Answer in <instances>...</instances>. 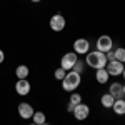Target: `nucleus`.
Returning <instances> with one entry per match:
<instances>
[{
	"label": "nucleus",
	"instance_id": "nucleus-1",
	"mask_svg": "<svg viewBox=\"0 0 125 125\" xmlns=\"http://www.w3.org/2000/svg\"><path fill=\"white\" fill-rule=\"evenodd\" d=\"M85 63L88 67L92 68H105L107 67V57L105 53H102V52H98V50H94V52H88L85 57Z\"/></svg>",
	"mask_w": 125,
	"mask_h": 125
},
{
	"label": "nucleus",
	"instance_id": "nucleus-2",
	"mask_svg": "<svg viewBox=\"0 0 125 125\" xmlns=\"http://www.w3.org/2000/svg\"><path fill=\"white\" fill-rule=\"evenodd\" d=\"M80 82H82L80 73L73 72V70H70V72H67V75H65L63 80H62V88H63L65 92H70V94H72L73 90H77V88H78Z\"/></svg>",
	"mask_w": 125,
	"mask_h": 125
},
{
	"label": "nucleus",
	"instance_id": "nucleus-3",
	"mask_svg": "<svg viewBox=\"0 0 125 125\" xmlns=\"http://www.w3.org/2000/svg\"><path fill=\"white\" fill-rule=\"evenodd\" d=\"M77 53L75 52H68V53H65L63 57H62V60H60V67L63 68L65 72H70L72 68H73V65L77 63Z\"/></svg>",
	"mask_w": 125,
	"mask_h": 125
},
{
	"label": "nucleus",
	"instance_id": "nucleus-4",
	"mask_svg": "<svg viewBox=\"0 0 125 125\" xmlns=\"http://www.w3.org/2000/svg\"><path fill=\"white\" fill-rule=\"evenodd\" d=\"M112 47H114L112 37H108V35H100V37L97 39V50H98V52L107 53L108 50H112Z\"/></svg>",
	"mask_w": 125,
	"mask_h": 125
},
{
	"label": "nucleus",
	"instance_id": "nucleus-5",
	"mask_svg": "<svg viewBox=\"0 0 125 125\" xmlns=\"http://www.w3.org/2000/svg\"><path fill=\"white\" fill-rule=\"evenodd\" d=\"M65 25H67V22H65L63 15L55 13V15L50 17V29L53 30V32H62V30L65 29Z\"/></svg>",
	"mask_w": 125,
	"mask_h": 125
},
{
	"label": "nucleus",
	"instance_id": "nucleus-6",
	"mask_svg": "<svg viewBox=\"0 0 125 125\" xmlns=\"http://www.w3.org/2000/svg\"><path fill=\"white\" fill-rule=\"evenodd\" d=\"M90 50V42L87 39H77L73 42V52L77 55H87Z\"/></svg>",
	"mask_w": 125,
	"mask_h": 125
},
{
	"label": "nucleus",
	"instance_id": "nucleus-7",
	"mask_svg": "<svg viewBox=\"0 0 125 125\" xmlns=\"http://www.w3.org/2000/svg\"><path fill=\"white\" fill-rule=\"evenodd\" d=\"M107 72H108V75H112V77H118V75H122V72H124V63L122 62H117V60H112V62H108L107 63Z\"/></svg>",
	"mask_w": 125,
	"mask_h": 125
},
{
	"label": "nucleus",
	"instance_id": "nucleus-8",
	"mask_svg": "<svg viewBox=\"0 0 125 125\" xmlns=\"http://www.w3.org/2000/svg\"><path fill=\"white\" fill-rule=\"evenodd\" d=\"M88 115H90V107L88 105H85V104H78V105H75L73 117H75L77 120H85Z\"/></svg>",
	"mask_w": 125,
	"mask_h": 125
},
{
	"label": "nucleus",
	"instance_id": "nucleus-9",
	"mask_svg": "<svg viewBox=\"0 0 125 125\" xmlns=\"http://www.w3.org/2000/svg\"><path fill=\"white\" fill-rule=\"evenodd\" d=\"M15 90L19 95H29L30 94V82L27 78H19L15 83Z\"/></svg>",
	"mask_w": 125,
	"mask_h": 125
},
{
	"label": "nucleus",
	"instance_id": "nucleus-10",
	"mask_svg": "<svg viewBox=\"0 0 125 125\" xmlns=\"http://www.w3.org/2000/svg\"><path fill=\"white\" fill-rule=\"evenodd\" d=\"M33 107L30 105V104H25V102H22V104H19V115L22 117V118H32V115H33Z\"/></svg>",
	"mask_w": 125,
	"mask_h": 125
},
{
	"label": "nucleus",
	"instance_id": "nucleus-11",
	"mask_svg": "<svg viewBox=\"0 0 125 125\" xmlns=\"http://www.w3.org/2000/svg\"><path fill=\"white\" fill-rule=\"evenodd\" d=\"M110 95L114 97V98H124L125 94H124V85L122 83H118V82H115V83H112L110 85V92H108Z\"/></svg>",
	"mask_w": 125,
	"mask_h": 125
},
{
	"label": "nucleus",
	"instance_id": "nucleus-12",
	"mask_svg": "<svg viewBox=\"0 0 125 125\" xmlns=\"http://www.w3.org/2000/svg\"><path fill=\"white\" fill-rule=\"evenodd\" d=\"M114 112H115L117 115H125V98H117L115 102H114Z\"/></svg>",
	"mask_w": 125,
	"mask_h": 125
},
{
	"label": "nucleus",
	"instance_id": "nucleus-13",
	"mask_svg": "<svg viewBox=\"0 0 125 125\" xmlns=\"http://www.w3.org/2000/svg\"><path fill=\"white\" fill-rule=\"evenodd\" d=\"M95 78H97V82H98V83H107V80L110 78V75H108L107 68H97Z\"/></svg>",
	"mask_w": 125,
	"mask_h": 125
},
{
	"label": "nucleus",
	"instance_id": "nucleus-14",
	"mask_svg": "<svg viewBox=\"0 0 125 125\" xmlns=\"http://www.w3.org/2000/svg\"><path fill=\"white\" fill-rule=\"evenodd\" d=\"M114 102H115V98L110 95V94H104L102 98H100V104H102V107H105V108H112Z\"/></svg>",
	"mask_w": 125,
	"mask_h": 125
},
{
	"label": "nucleus",
	"instance_id": "nucleus-15",
	"mask_svg": "<svg viewBox=\"0 0 125 125\" xmlns=\"http://www.w3.org/2000/svg\"><path fill=\"white\" fill-rule=\"evenodd\" d=\"M29 73H30V70H29L27 65H19V67L15 68V75H17L19 78H27Z\"/></svg>",
	"mask_w": 125,
	"mask_h": 125
},
{
	"label": "nucleus",
	"instance_id": "nucleus-16",
	"mask_svg": "<svg viewBox=\"0 0 125 125\" xmlns=\"http://www.w3.org/2000/svg\"><path fill=\"white\" fill-rule=\"evenodd\" d=\"M32 120H33V124L42 125V124H45V122H47V117H45V114H43V112H33Z\"/></svg>",
	"mask_w": 125,
	"mask_h": 125
},
{
	"label": "nucleus",
	"instance_id": "nucleus-17",
	"mask_svg": "<svg viewBox=\"0 0 125 125\" xmlns=\"http://www.w3.org/2000/svg\"><path fill=\"white\" fill-rule=\"evenodd\" d=\"M114 53H115V60L117 62L125 63V48L124 47H118L117 50H114Z\"/></svg>",
	"mask_w": 125,
	"mask_h": 125
},
{
	"label": "nucleus",
	"instance_id": "nucleus-18",
	"mask_svg": "<svg viewBox=\"0 0 125 125\" xmlns=\"http://www.w3.org/2000/svg\"><path fill=\"white\" fill-rule=\"evenodd\" d=\"M65 75H67V72H65V70H63V68H62V67H58L57 70L53 72V77L57 78V80H60V82L63 80V77H65Z\"/></svg>",
	"mask_w": 125,
	"mask_h": 125
},
{
	"label": "nucleus",
	"instance_id": "nucleus-19",
	"mask_svg": "<svg viewBox=\"0 0 125 125\" xmlns=\"http://www.w3.org/2000/svg\"><path fill=\"white\" fill-rule=\"evenodd\" d=\"M70 104H75V105L82 104V95H80V94H75V92H72V95H70Z\"/></svg>",
	"mask_w": 125,
	"mask_h": 125
},
{
	"label": "nucleus",
	"instance_id": "nucleus-20",
	"mask_svg": "<svg viewBox=\"0 0 125 125\" xmlns=\"http://www.w3.org/2000/svg\"><path fill=\"white\" fill-rule=\"evenodd\" d=\"M83 68H85V63H83V62H78V60H77V63L73 65V68H72V70L82 75V73H83Z\"/></svg>",
	"mask_w": 125,
	"mask_h": 125
},
{
	"label": "nucleus",
	"instance_id": "nucleus-21",
	"mask_svg": "<svg viewBox=\"0 0 125 125\" xmlns=\"http://www.w3.org/2000/svg\"><path fill=\"white\" fill-rule=\"evenodd\" d=\"M105 57H107V62H112V60H115V53H114V50H108L105 53Z\"/></svg>",
	"mask_w": 125,
	"mask_h": 125
},
{
	"label": "nucleus",
	"instance_id": "nucleus-22",
	"mask_svg": "<svg viewBox=\"0 0 125 125\" xmlns=\"http://www.w3.org/2000/svg\"><path fill=\"white\" fill-rule=\"evenodd\" d=\"M73 110H75V104H70V102H68V105H67V112L73 114Z\"/></svg>",
	"mask_w": 125,
	"mask_h": 125
},
{
	"label": "nucleus",
	"instance_id": "nucleus-23",
	"mask_svg": "<svg viewBox=\"0 0 125 125\" xmlns=\"http://www.w3.org/2000/svg\"><path fill=\"white\" fill-rule=\"evenodd\" d=\"M5 60V53H3V50H0V63Z\"/></svg>",
	"mask_w": 125,
	"mask_h": 125
},
{
	"label": "nucleus",
	"instance_id": "nucleus-24",
	"mask_svg": "<svg viewBox=\"0 0 125 125\" xmlns=\"http://www.w3.org/2000/svg\"><path fill=\"white\" fill-rule=\"evenodd\" d=\"M122 77H124V78H125V68H124V72H122Z\"/></svg>",
	"mask_w": 125,
	"mask_h": 125
},
{
	"label": "nucleus",
	"instance_id": "nucleus-25",
	"mask_svg": "<svg viewBox=\"0 0 125 125\" xmlns=\"http://www.w3.org/2000/svg\"><path fill=\"white\" fill-rule=\"evenodd\" d=\"M30 2H40V0H30Z\"/></svg>",
	"mask_w": 125,
	"mask_h": 125
},
{
	"label": "nucleus",
	"instance_id": "nucleus-26",
	"mask_svg": "<svg viewBox=\"0 0 125 125\" xmlns=\"http://www.w3.org/2000/svg\"><path fill=\"white\" fill-rule=\"evenodd\" d=\"M42 125H50V124H47V122H45V124H42Z\"/></svg>",
	"mask_w": 125,
	"mask_h": 125
},
{
	"label": "nucleus",
	"instance_id": "nucleus-27",
	"mask_svg": "<svg viewBox=\"0 0 125 125\" xmlns=\"http://www.w3.org/2000/svg\"><path fill=\"white\" fill-rule=\"evenodd\" d=\"M124 94H125V85H124Z\"/></svg>",
	"mask_w": 125,
	"mask_h": 125
},
{
	"label": "nucleus",
	"instance_id": "nucleus-28",
	"mask_svg": "<svg viewBox=\"0 0 125 125\" xmlns=\"http://www.w3.org/2000/svg\"><path fill=\"white\" fill-rule=\"evenodd\" d=\"M32 125H37V124H32Z\"/></svg>",
	"mask_w": 125,
	"mask_h": 125
}]
</instances>
